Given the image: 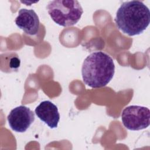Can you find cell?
Masks as SVG:
<instances>
[{
	"mask_svg": "<svg viewBox=\"0 0 150 150\" xmlns=\"http://www.w3.org/2000/svg\"><path fill=\"white\" fill-rule=\"evenodd\" d=\"M115 73L113 59L108 54L94 52L84 60L81 75L85 84L91 88L105 86L112 80Z\"/></svg>",
	"mask_w": 150,
	"mask_h": 150,
	"instance_id": "cell-2",
	"label": "cell"
},
{
	"mask_svg": "<svg viewBox=\"0 0 150 150\" xmlns=\"http://www.w3.org/2000/svg\"><path fill=\"white\" fill-rule=\"evenodd\" d=\"M37 117L50 128H57L60 120V114L57 106L50 101L41 102L35 108Z\"/></svg>",
	"mask_w": 150,
	"mask_h": 150,
	"instance_id": "cell-7",
	"label": "cell"
},
{
	"mask_svg": "<svg viewBox=\"0 0 150 150\" xmlns=\"http://www.w3.org/2000/svg\"><path fill=\"white\" fill-rule=\"evenodd\" d=\"M34 112L25 105H20L12 109L7 117L9 125L17 132H25L34 122Z\"/></svg>",
	"mask_w": 150,
	"mask_h": 150,
	"instance_id": "cell-5",
	"label": "cell"
},
{
	"mask_svg": "<svg viewBox=\"0 0 150 150\" xmlns=\"http://www.w3.org/2000/svg\"><path fill=\"white\" fill-rule=\"evenodd\" d=\"M115 22L118 29L128 36L142 33L150 22V11L140 1H125L118 9Z\"/></svg>",
	"mask_w": 150,
	"mask_h": 150,
	"instance_id": "cell-1",
	"label": "cell"
},
{
	"mask_svg": "<svg viewBox=\"0 0 150 150\" xmlns=\"http://www.w3.org/2000/svg\"><path fill=\"white\" fill-rule=\"evenodd\" d=\"M16 26L29 35H35L39 30V19L33 9H21L15 19Z\"/></svg>",
	"mask_w": 150,
	"mask_h": 150,
	"instance_id": "cell-6",
	"label": "cell"
},
{
	"mask_svg": "<svg viewBox=\"0 0 150 150\" xmlns=\"http://www.w3.org/2000/svg\"><path fill=\"white\" fill-rule=\"evenodd\" d=\"M121 120L124 127L129 130L145 129L149 125L150 111L145 107L129 105L123 110Z\"/></svg>",
	"mask_w": 150,
	"mask_h": 150,
	"instance_id": "cell-4",
	"label": "cell"
},
{
	"mask_svg": "<svg viewBox=\"0 0 150 150\" xmlns=\"http://www.w3.org/2000/svg\"><path fill=\"white\" fill-rule=\"evenodd\" d=\"M46 8L52 19L57 25L64 27L76 24L83 13L80 4L76 0L50 1Z\"/></svg>",
	"mask_w": 150,
	"mask_h": 150,
	"instance_id": "cell-3",
	"label": "cell"
}]
</instances>
